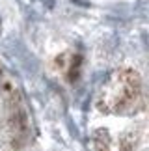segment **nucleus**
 I'll return each instance as SVG.
<instances>
[{
  "mask_svg": "<svg viewBox=\"0 0 149 151\" xmlns=\"http://www.w3.org/2000/svg\"><path fill=\"white\" fill-rule=\"evenodd\" d=\"M8 125H9V129L13 134H21V136H24V132L28 129V119H26V116L24 112H13L9 116V121H8Z\"/></svg>",
  "mask_w": 149,
  "mask_h": 151,
  "instance_id": "nucleus-1",
  "label": "nucleus"
}]
</instances>
